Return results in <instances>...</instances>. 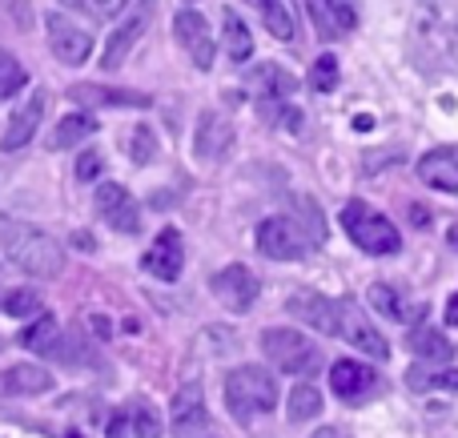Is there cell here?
Here are the masks:
<instances>
[{
    "label": "cell",
    "instance_id": "cell-1",
    "mask_svg": "<svg viewBox=\"0 0 458 438\" xmlns=\"http://www.w3.org/2000/svg\"><path fill=\"white\" fill-rule=\"evenodd\" d=\"M0 246H4L8 262L21 274H29V278H56V274L64 270L61 241H53L48 233L32 230V225H8Z\"/></svg>",
    "mask_w": 458,
    "mask_h": 438
},
{
    "label": "cell",
    "instance_id": "cell-2",
    "mask_svg": "<svg viewBox=\"0 0 458 438\" xmlns=\"http://www.w3.org/2000/svg\"><path fill=\"white\" fill-rule=\"evenodd\" d=\"M225 407L237 423H250L277 407V383L261 366H237L225 378Z\"/></svg>",
    "mask_w": 458,
    "mask_h": 438
},
{
    "label": "cell",
    "instance_id": "cell-3",
    "mask_svg": "<svg viewBox=\"0 0 458 438\" xmlns=\"http://www.w3.org/2000/svg\"><path fill=\"white\" fill-rule=\"evenodd\" d=\"M414 45L427 56L458 53V0H422L414 16Z\"/></svg>",
    "mask_w": 458,
    "mask_h": 438
},
{
    "label": "cell",
    "instance_id": "cell-4",
    "mask_svg": "<svg viewBox=\"0 0 458 438\" xmlns=\"http://www.w3.org/2000/svg\"><path fill=\"white\" fill-rule=\"evenodd\" d=\"M342 225H346L350 241H354L358 249H366V254H374V257L398 254V246H403V238H398L394 225H390L374 206H366V201H350V206L342 209Z\"/></svg>",
    "mask_w": 458,
    "mask_h": 438
},
{
    "label": "cell",
    "instance_id": "cell-5",
    "mask_svg": "<svg viewBox=\"0 0 458 438\" xmlns=\"http://www.w3.org/2000/svg\"><path fill=\"white\" fill-rule=\"evenodd\" d=\"M261 350H266L269 362H274L277 370H285V375H314V370L322 366V354H318V346L310 342L306 334L290 330V326L266 330V334H261Z\"/></svg>",
    "mask_w": 458,
    "mask_h": 438
},
{
    "label": "cell",
    "instance_id": "cell-6",
    "mask_svg": "<svg viewBox=\"0 0 458 438\" xmlns=\"http://www.w3.org/2000/svg\"><path fill=\"white\" fill-rule=\"evenodd\" d=\"M153 16H157V0H137V4L129 8L125 21L117 24V32H113L109 45H105V56H101L105 69H121V61L133 53V45L145 37V32H149Z\"/></svg>",
    "mask_w": 458,
    "mask_h": 438
},
{
    "label": "cell",
    "instance_id": "cell-7",
    "mask_svg": "<svg viewBox=\"0 0 458 438\" xmlns=\"http://www.w3.org/2000/svg\"><path fill=\"white\" fill-rule=\"evenodd\" d=\"M258 249L266 257H274V262H298V257H306L310 238L290 217H266L258 225Z\"/></svg>",
    "mask_w": 458,
    "mask_h": 438
},
{
    "label": "cell",
    "instance_id": "cell-8",
    "mask_svg": "<svg viewBox=\"0 0 458 438\" xmlns=\"http://www.w3.org/2000/svg\"><path fill=\"white\" fill-rule=\"evenodd\" d=\"M174 32H177V45H182L185 53H190V61L198 64L201 72L214 69V53H217V45H214V32H209L206 16L193 13V8H182V13L174 16Z\"/></svg>",
    "mask_w": 458,
    "mask_h": 438
},
{
    "label": "cell",
    "instance_id": "cell-9",
    "mask_svg": "<svg viewBox=\"0 0 458 438\" xmlns=\"http://www.w3.org/2000/svg\"><path fill=\"white\" fill-rule=\"evenodd\" d=\"M174 438H217L214 423H209L201 386H182L174 399Z\"/></svg>",
    "mask_w": 458,
    "mask_h": 438
},
{
    "label": "cell",
    "instance_id": "cell-10",
    "mask_svg": "<svg viewBox=\"0 0 458 438\" xmlns=\"http://www.w3.org/2000/svg\"><path fill=\"white\" fill-rule=\"evenodd\" d=\"M45 29H48V48H53L64 64H85L89 61V53H93V37H89L81 24H72L69 16H61V13H48Z\"/></svg>",
    "mask_w": 458,
    "mask_h": 438
},
{
    "label": "cell",
    "instance_id": "cell-11",
    "mask_svg": "<svg viewBox=\"0 0 458 438\" xmlns=\"http://www.w3.org/2000/svg\"><path fill=\"white\" fill-rule=\"evenodd\" d=\"M330 386L342 402H366L382 391V378L374 375L366 362L342 358V362H334V370H330Z\"/></svg>",
    "mask_w": 458,
    "mask_h": 438
},
{
    "label": "cell",
    "instance_id": "cell-12",
    "mask_svg": "<svg viewBox=\"0 0 458 438\" xmlns=\"http://www.w3.org/2000/svg\"><path fill=\"white\" fill-rule=\"evenodd\" d=\"M338 338H346L354 350L370 354V358H390L386 338H382L378 330L366 322V314L358 310L354 302H342V306H338Z\"/></svg>",
    "mask_w": 458,
    "mask_h": 438
},
{
    "label": "cell",
    "instance_id": "cell-13",
    "mask_svg": "<svg viewBox=\"0 0 458 438\" xmlns=\"http://www.w3.org/2000/svg\"><path fill=\"white\" fill-rule=\"evenodd\" d=\"M97 214H101L105 225H113L117 233H137L141 230V209H137L133 193L121 190V185L105 181L97 190Z\"/></svg>",
    "mask_w": 458,
    "mask_h": 438
},
{
    "label": "cell",
    "instance_id": "cell-14",
    "mask_svg": "<svg viewBox=\"0 0 458 438\" xmlns=\"http://www.w3.org/2000/svg\"><path fill=\"white\" fill-rule=\"evenodd\" d=\"M214 298L225 306V310H233V314H242V310H250L253 302H258V278H253L245 265H225L222 274H214Z\"/></svg>",
    "mask_w": 458,
    "mask_h": 438
},
{
    "label": "cell",
    "instance_id": "cell-15",
    "mask_svg": "<svg viewBox=\"0 0 458 438\" xmlns=\"http://www.w3.org/2000/svg\"><path fill=\"white\" fill-rule=\"evenodd\" d=\"M338 306L342 302H334V298H322V294H314V290H301V294H293L290 302H285V310H290L298 322H306V326L338 338Z\"/></svg>",
    "mask_w": 458,
    "mask_h": 438
},
{
    "label": "cell",
    "instance_id": "cell-16",
    "mask_svg": "<svg viewBox=\"0 0 458 438\" xmlns=\"http://www.w3.org/2000/svg\"><path fill=\"white\" fill-rule=\"evenodd\" d=\"M141 265L153 274V278L177 282V274H182V265H185V241H182V233H177V230H161L157 241L145 249V262Z\"/></svg>",
    "mask_w": 458,
    "mask_h": 438
},
{
    "label": "cell",
    "instance_id": "cell-17",
    "mask_svg": "<svg viewBox=\"0 0 458 438\" xmlns=\"http://www.w3.org/2000/svg\"><path fill=\"white\" fill-rule=\"evenodd\" d=\"M53 391V375L37 362H21V366L0 370V399H32V394Z\"/></svg>",
    "mask_w": 458,
    "mask_h": 438
},
{
    "label": "cell",
    "instance_id": "cell-18",
    "mask_svg": "<svg viewBox=\"0 0 458 438\" xmlns=\"http://www.w3.org/2000/svg\"><path fill=\"white\" fill-rule=\"evenodd\" d=\"M419 177L438 193H458V145H443L430 149L419 161Z\"/></svg>",
    "mask_w": 458,
    "mask_h": 438
},
{
    "label": "cell",
    "instance_id": "cell-19",
    "mask_svg": "<svg viewBox=\"0 0 458 438\" xmlns=\"http://www.w3.org/2000/svg\"><path fill=\"white\" fill-rule=\"evenodd\" d=\"M40 117H45V93H32L29 101L8 117V129H4V137H0V149L13 153V149H21V145H29L32 133L40 129Z\"/></svg>",
    "mask_w": 458,
    "mask_h": 438
},
{
    "label": "cell",
    "instance_id": "cell-20",
    "mask_svg": "<svg viewBox=\"0 0 458 438\" xmlns=\"http://www.w3.org/2000/svg\"><path fill=\"white\" fill-rule=\"evenodd\" d=\"M229 145H233V129H229V121L222 117V113H201L198 133H193V153H198L201 161H214V157H222Z\"/></svg>",
    "mask_w": 458,
    "mask_h": 438
},
{
    "label": "cell",
    "instance_id": "cell-21",
    "mask_svg": "<svg viewBox=\"0 0 458 438\" xmlns=\"http://www.w3.org/2000/svg\"><path fill=\"white\" fill-rule=\"evenodd\" d=\"M306 13H310V21H314V29L322 40L342 37V32H350L358 21L354 8L342 4V0H306Z\"/></svg>",
    "mask_w": 458,
    "mask_h": 438
},
{
    "label": "cell",
    "instance_id": "cell-22",
    "mask_svg": "<svg viewBox=\"0 0 458 438\" xmlns=\"http://www.w3.org/2000/svg\"><path fill=\"white\" fill-rule=\"evenodd\" d=\"M69 97L81 105H117V109H149L153 105L145 93H125V88H101V85H72Z\"/></svg>",
    "mask_w": 458,
    "mask_h": 438
},
{
    "label": "cell",
    "instance_id": "cell-23",
    "mask_svg": "<svg viewBox=\"0 0 458 438\" xmlns=\"http://www.w3.org/2000/svg\"><path fill=\"white\" fill-rule=\"evenodd\" d=\"M370 306L378 314H386V318H394V322H419L422 318V306L419 302H406L398 290H390V286H370Z\"/></svg>",
    "mask_w": 458,
    "mask_h": 438
},
{
    "label": "cell",
    "instance_id": "cell-24",
    "mask_svg": "<svg viewBox=\"0 0 458 438\" xmlns=\"http://www.w3.org/2000/svg\"><path fill=\"white\" fill-rule=\"evenodd\" d=\"M250 80L261 97H274V101H285V97H293V88H298V80H293L282 64H258Z\"/></svg>",
    "mask_w": 458,
    "mask_h": 438
},
{
    "label": "cell",
    "instance_id": "cell-25",
    "mask_svg": "<svg viewBox=\"0 0 458 438\" xmlns=\"http://www.w3.org/2000/svg\"><path fill=\"white\" fill-rule=\"evenodd\" d=\"M411 354H419L422 362H451V354H454V346L446 342L438 330H430V326H414L411 330Z\"/></svg>",
    "mask_w": 458,
    "mask_h": 438
},
{
    "label": "cell",
    "instance_id": "cell-26",
    "mask_svg": "<svg viewBox=\"0 0 458 438\" xmlns=\"http://www.w3.org/2000/svg\"><path fill=\"white\" fill-rule=\"evenodd\" d=\"M97 121L89 117V113H69V117H61V125H56V133L48 137V149H69V145L85 141V137H93Z\"/></svg>",
    "mask_w": 458,
    "mask_h": 438
},
{
    "label": "cell",
    "instance_id": "cell-27",
    "mask_svg": "<svg viewBox=\"0 0 458 438\" xmlns=\"http://www.w3.org/2000/svg\"><path fill=\"white\" fill-rule=\"evenodd\" d=\"M222 24H225V53H229V61H250V56H253V37H250V29H245V21L233 13V8H225Z\"/></svg>",
    "mask_w": 458,
    "mask_h": 438
},
{
    "label": "cell",
    "instance_id": "cell-28",
    "mask_svg": "<svg viewBox=\"0 0 458 438\" xmlns=\"http://www.w3.org/2000/svg\"><path fill=\"white\" fill-rule=\"evenodd\" d=\"M21 342L29 346V350H53V346L61 342V322H56L53 314H40V318L21 334Z\"/></svg>",
    "mask_w": 458,
    "mask_h": 438
},
{
    "label": "cell",
    "instance_id": "cell-29",
    "mask_svg": "<svg viewBox=\"0 0 458 438\" xmlns=\"http://www.w3.org/2000/svg\"><path fill=\"white\" fill-rule=\"evenodd\" d=\"M406 383H411L414 391H451V394H458V366H451V370H422V366H414L411 375H406Z\"/></svg>",
    "mask_w": 458,
    "mask_h": 438
},
{
    "label": "cell",
    "instance_id": "cell-30",
    "mask_svg": "<svg viewBox=\"0 0 458 438\" xmlns=\"http://www.w3.org/2000/svg\"><path fill=\"white\" fill-rule=\"evenodd\" d=\"M258 13L266 21V29L274 32L277 40H293V16L285 13L282 0H258Z\"/></svg>",
    "mask_w": 458,
    "mask_h": 438
},
{
    "label": "cell",
    "instance_id": "cell-31",
    "mask_svg": "<svg viewBox=\"0 0 458 438\" xmlns=\"http://www.w3.org/2000/svg\"><path fill=\"white\" fill-rule=\"evenodd\" d=\"M318 410H322V394H318V386H293L290 391V418L293 423L318 418Z\"/></svg>",
    "mask_w": 458,
    "mask_h": 438
},
{
    "label": "cell",
    "instance_id": "cell-32",
    "mask_svg": "<svg viewBox=\"0 0 458 438\" xmlns=\"http://www.w3.org/2000/svg\"><path fill=\"white\" fill-rule=\"evenodd\" d=\"M24 80H29L24 64L16 61L13 53H4V48H0V101H4V97H13L16 88H24Z\"/></svg>",
    "mask_w": 458,
    "mask_h": 438
},
{
    "label": "cell",
    "instance_id": "cell-33",
    "mask_svg": "<svg viewBox=\"0 0 458 438\" xmlns=\"http://www.w3.org/2000/svg\"><path fill=\"white\" fill-rule=\"evenodd\" d=\"M61 4L77 8V13L93 16V21H109V16L125 13V4H129V0H61Z\"/></svg>",
    "mask_w": 458,
    "mask_h": 438
},
{
    "label": "cell",
    "instance_id": "cell-34",
    "mask_svg": "<svg viewBox=\"0 0 458 438\" xmlns=\"http://www.w3.org/2000/svg\"><path fill=\"white\" fill-rule=\"evenodd\" d=\"M310 85L318 93H334V85H338V61L334 56H318L314 69H310Z\"/></svg>",
    "mask_w": 458,
    "mask_h": 438
},
{
    "label": "cell",
    "instance_id": "cell-35",
    "mask_svg": "<svg viewBox=\"0 0 458 438\" xmlns=\"http://www.w3.org/2000/svg\"><path fill=\"white\" fill-rule=\"evenodd\" d=\"M129 423H133L137 438H161V418L153 415L145 402H137V407H133V418H129Z\"/></svg>",
    "mask_w": 458,
    "mask_h": 438
},
{
    "label": "cell",
    "instance_id": "cell-36",
    "mask_svg": "<svg viewBox=\"0 0 458 438\" xmlns=\"http://www.w3.org/2000/svg\"><path fill=\"white\" fill-rule=\"evenodd\" d=\"M129 149H133V161H137V165H149L153 153H157V141H153V133H149L145 125H137V129H133V141H129Z\"/></svg>",
    "mask_w": 458,
    "mask_h": 438
},
{
    "label": "cell",
    "instance_id": "cell-37",
    "mask_svg": "<svg viewBox=\"0 0 458 438\" xmlns=\"http://www.w3.org/2000/svg\"><path fill=\"white\" fill-rule=\"evenodd\" d=\"M4 310H8V314H21V318H29V314H40V298L32 294V290H16V294L4 298Z\"/></svg>",
    "mask_w": 458,
    "mask_h": 438
},
{
    "label": "cell",
    "instance_id": "cell-38",
    "mask_svg": "<svg viewBox=\"0 0 458 438\" xmlns=\"http://www.w3.org/2000/svg\"><path fill=\"white\" fill-rule=\"evenodd\" d=\"M101 165H105L101 153H81V157H77V177H81V181H93V177L101 173Z\"/></svg>",
    "mask_w": 458,
    "mask_h": 438
},
{
    "label": "cell",
    "instance_id": "cell-39",
    "mask_svg": "<svg viewBox=\"0 0 458 438\" xmlns=\"http://www.w3.org/2000/svg\"><path fill=\"white\" fill-rule=\"evenodd\" d=\"M129 434V418L125 415H117V423L109 426V438H125Z\"/></svg>",
    "mask_w": 458,
    "mask_h": 438
},
{
    "label": "cell",
    "instance_id": "cell-40",
    "mask_svg": "<svg viewBox=\"0 0 458 438\" xmlns=\"http://www.w3.org/2000/svg\"><path fill=\"white\" fill-rule=\"evenodd\" d=\"M446 322H451V326H458V294L451 298V302H446Z\"/></svg>",
    "mask_w": 458,
    "mask_h": 438
},
{
    "label": "cell",
    "instance_id": "cell-41",
    "mask_svg": "<svg viewBox=\"0 0 458 438\" xmlns=\"http://www.w3.org/2000/svg\"><path fill=\"white\" fill-rule=\"evenodd\" d=\"M314 438H350L346 431H338V426H322V431H318Z\"/></svg>",
    "mask_w": 458,
    "mask_h": 438
},
{
    "label": "cell",
    "instance_id": "cell-42",
    "mask_svg": "<svg viewBox=\"0 0 458 438\" xmlns=\"http://www.w3.org/2000/svg\"><path fill=\"white\" fill-rule=\"evenodd\" d=\"M69 438H85V434H77V431H69Z\"/></svg>",
    "mask_w": 458,
    "mask_h": 438
}]
</instances>
